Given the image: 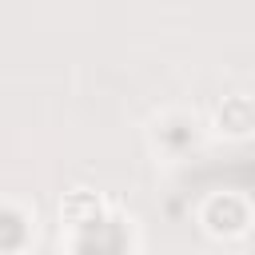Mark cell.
<instances>
[{
  "instance_id": "1",
  "label": "cell",
  "mask_w": 255,
  "mask_h": 255,
  "mask_svg": "<svg viewBox=\"0 0 255 255\" xmlns=\"http://www.w3.org/2000/svg\"><path fill=\"white\" fill-rule=\"evenodd\" d=\"M199 227L211 239H239L251 227V203L239 191H215L199 203Z\"/></svg>"
},
{
  "instance_id": "2",
  "label": "cell",
  "mask_w": 255,
  "mask_h": 255,
  "mask_svg": "<svg viewBox=\"0 0 255 255\" xmlns=\"http://www.w3.org/2000/svg\"><path fill=\"white\" fill-rule=\"evenodd\" d=\"M211 128L223 139H251L255 135V100L243 96V92L223 96L211 112Z\"/></svg>"
},
{
  "instance_id": "3",
  "label": "cell",
  "mask_w": 255,
  "mask_h": 255,
  "mask_svg": "<svg viewBox=\"0 0 255 255\" xmlns=\"http://www.w3.org/2000/svg\"><path fill=\"white\" fill-rule=\"evenodd\" d=\"M104 211H108L104 195L88 191V187H72L60 199V223H68V227H92V223L104 219Z\"/></svg>"
}]
</instances>
